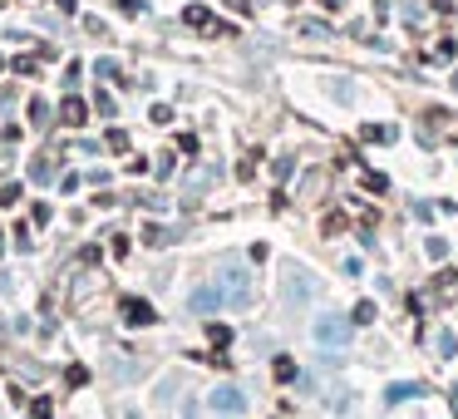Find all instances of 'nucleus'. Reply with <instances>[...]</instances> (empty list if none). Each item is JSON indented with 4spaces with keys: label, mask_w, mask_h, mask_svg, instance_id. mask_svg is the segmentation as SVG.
<instances>
[{
    "label": "nucleus",
    "mask_w": 458,
    "mask_h": 419,
    "mask_svg": "<svg viewBox=\"0 0 458 419\" xmlns=\"http://www.w3.org/2000/svg\"><path fill=\"white\" fill-rule=\"evenodd\" d=\"M365 188H370V192H384L389 178H384V173H365Z\"/></svg>",
    "instance_id": "11"
},
{
    "label": "nucleus",
    "mask_w": 458,
    "mask_h": 419,
    "mask_svg": "<svg viewBox=\"0 0 458 419\" xmlns=\"http://www.w3.org/2000/svg\"><path fill=\"white\" fill-rule=\"evenodd\" d=\"M271 375H276L281 385H291V380H296V360H291V355H276V360H271Z\"/></svg>",
    "instance_id": "6"
},
{
    "label": "nucleus",
    "mask_w": 458,
    "mask_h": 419,
    "mask_svg": "<svg viewBox=\"0 0 458 419\" xmlns=\"http://www.w3.org/2000/svg\"><path fill=\"white\" fill-rule=\"evenodd\" d=\"M424 247H429V256H434V261H443V256H448V242H443V237H429Z\"/></svg>",
    "instance_id": "10"
},
{
    "label": "nucleus",
    "mask_w": 458,
    "mask_h": 419,
    "mask_svg": "<svg viewBox=\"0 0 458 419\" xmlns=\"http://www.w3.org/2000/svg\"><path fill=\"white\" fill-rule=\"evenodd\" d=\"M15 69H20V74H35V69H40V60H35V55H25V60H15Z\"/></svg>",
    "instance_id": "14"
},
{
    "label": "nucleus",
    "mask_w": 458,
    "mask_h": 419,
    "mask_svg": "<svg viewBox=\"0 0 458 419\" xmlns=\"http://www.w3.org/2000/svg\"><path fill=\"white\" fill-rule=\"evenodd\" d=\"M207 336H212V345H227V340H232V331H227V326H207Z\"/></svg>",
    "instance_id": "12"
},
{
    "label": "nucleus",
    "mask_w": 458,
    "mask_h": 419,
    "mask_svg": "<svg viewBox=\"0 0 458 419\" xmlns=\"http://www.w3.org/2000/svg\"><path fill=\"white\" fill-rule=\"evenodd\" d=\"M119 316H124V326H133V331L158 326V311H153L143 296H124V301H119Z\"/></svg>",
    "instance_id": "1"
},
{
    "label": "nucleus",
    "mask_w": 458,
    "mask_h": 419,
    "mask_svg": "<svg viewBox=\"0 0 458 419\" xmlns=\"http://www.w3.org/2000/svg\"><path fill=\"white\" fill-rule=\"evenodd\" d=\"M30 124H49V104L44 99H30Z\"/></svg>",
    "instance_id": "8"
},
{
    "label": "nucleus",
    "mask_w": 458,
    "mask_h": 419,
    "mask_svg": "<svg viewBox=\"0 0 458 419\" xmlns=\"http://www.w3.org/2000/svg\"><path fill=\"white\" fill-rule=\"evenodd\" d=\"M60 119H65L69 129H84V119H89V104H84L79 94H69V99L60 104Z\"/></svg>",
    "instance_id": "5"
},
{
    "label": "nucleus",
    "mask_w": 458,
    "mask_h": 419,
    "mask_svg": "<svg viewBox=\"0 0 458 419\" xmlns=\"http://www.w3.org/2000/svg\"><path fill=\"white\" fill-rule=\"evenodd\" d=\"M183 20H188L193 30H212V10H207V6H188V10H183Z\"/></svg>",
    "instance_id": "7"
},
{
    "label": "nucleus",
    "mask_w": 458,
    "mask_h": 419,
    "mask_svg": "<svg viewBox=\"0 0 458 419\" xmlns=\"http://www.w3.org/2000/svg\"><path fill=\"white\" fill-rule=\"evenodd\" d=\"M350 321H355V326H370V321H375V301H360Z\"/></svg>",
    "instance_id": "9"
},
{
    "label": "nucleus",
    "mask_w": 458,
    "mask_h": 419,
    "mask_svg": "<svg viewBox=\"0 0 458 419\" xmlns=\"http://www.w3.org/2000/svg\"><path fill=\"white\" fill-rule=\"evenodd\" d=\"M227 6H232L237 15H247V10H252V0H227Z\"/></svg>",
    "instance_id": "16"
},
{
    "label": "nucleus",
    "mask_w": 458,
    "mask_h": 419,
    "mask_svg": "<svg viewBox=\"0 0 458 419\" xmlns=\"http://www.w3.org/2000/svg\"><path fill=\"white\" fill-rule=\"evenodd\" d=\"M429 6H434V10H448V6H453V0H429Z\"/></svg>",
    "instance_id": "18"
},
{
    "label": "nucleus",
    "mask_w": 458,
    "mask_h": 419,
    "mask_svg": "<svg viewBox=\"0 0 458 419\" xmlns=\"http://www.w3.org/2000/svg\"><path fill=\"white\" fill-rule=\"evenodd\" d=\"M207 404H212L217 414H242V409H247V395H242L237 385H217V390L207 395Z\"/></svg>",
    "instance_id": "2"
},
{
    "label": "nucleus",
    "mask_w": 458,
    "mask_h": 419,
    "mask_svg": "<svg viewBox=\"0 0 458 419\" xmlns=\"http://www.w3.org/2000/svg\"><path fill=\"white\" fill-rule=\"evenodd\" d=\"M222 301H227V296H222L217 286H197V291L188 296V311H197V316H212V311H217Z\"/></svg>",
    "instance_id": "4"
},
{
    "label": "nucleus",
    "mask_w": 458,
    "mask_h": 419,
    "mask_svg": "<svg viewBox=\"0 0 458 419\" xmlns=\"http://www.w3.org/2000/svg\"><path fill=\"white\" fill-rule=\"evenodd\" d=\"M350 331H355V326H345L340 316H320V321H316V340H320V345H345Z\"/></svg>",
    "instance_id": "3"
},
{
    "label": "nucleus",
    "mask_w": 458,
    "mask_h": 419,
    "mask_svg": "<svg viewBox=\"0 0 458 419\" xmlns=\"http://www.w3.org/2000/svg\"><path fill=\"white\" fill-rule=\"evenodd\" d=\"M320 6H325V10H340V6H345V0H320Z\"/></svg>",
    "instance_id": "17"
},
{
    "label": "nucleus",
    "mask_w": 458,
    "mask_h": 419,
    "mask_svg": "<svg viewBox=\"0 0 458 419\" xmlns=\"http://www.w3.org/2000/svg\"><path fill=\"white\" fill-rule=\"evenodd\" d=\"M409 395H419V385H394L389 390V400H409Z\"/></svg>",
    "instance_id": "13"
},
{
    "label": "nucleus",
    "mask_w": 458,
    "mask_h": 419,
    "mask_svg": "<svg viewBox=\"0 0 458 419\" xmlns=\"http://www.w3.org/2000/svg\"><path fill=\"white\" fill-rule=\"evenodd\" d=\"M439 286H443V291H458V272H443V277H439Z\"/></svg>",
    "instance_id": "15"
}]
</instances>
